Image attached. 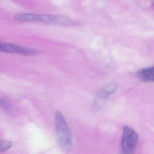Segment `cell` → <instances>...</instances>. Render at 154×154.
<instances>
[{
  "mask_svg": "<svg viewBox=\"0 0 154 154\" xmlns=\"http://www.w3.org/2000/svg\"><path fill=\"white\" fill-rule=\"evenodd\" d=\"M55 124L58 141L60 148L65 152L70 151L73 143L72 134L64 116L60 111L56 112Z\"/></svg>",
  "mask_w": 154,
  "mask_h": 154,
  "instance_id": "6da1fadb",
  "label": "cell"
},
{
  "mask_svg": "<svg viewBox=\"0 0 154 154\" xmlns=\"http://www.w3.org/2000/svg\"><path fill=\"white\" fill-rule=\"evenodd\" d=\"M138 142V135L131 128L125 126L123 128L121 140L123 154H134Z\"/></svg>",
  "mask_w": 154,
  "mask_h": 154,
  "instance_id": "7a4b0ae2",
  "label": "cell"
},
{
  "mask_svg": "<svg viewBox=\"0 0 154 154\" xmlns=\"http://www.w3.org/2000/svg\"><path fill=\"white\" fill-rule=\"evenodd\" d=\"M0 51L6 53L19 54L26 56H34L39 53L38 50L25 48L11 43L0 42Z\"/></svg>",
  "mask_w": 154,
  "mask_h": 154,
  "instance_id": "3957f363",
  "label": "cell"
},
{
  "mask_svg": "<svg viewBox=\"0 0 154 154\" xmlns=\"http://www.w3.org/2000/svg\"><path fill=\"white\" fill-rule=\"evenodd\" d=\"M110 95L105 88L99 91L95 96L92 104V110L97 112L102 109L106 106Z\"/></svg>",
  "mask_w": 154,
  "mask_h": 154,
  "instance_id": "277c9868",
  "label": "cell"
},
{
  "mask_svg": "<svg viewBox=\"0 0 154 154\" xmlns=\"http://www.w3.org/2000/svg\"><path fill=\"white\" fill-rule=\"evenodd\" d=\"M137 78L144 82H154V66L143 69L138 71Z\"/></svg>",
  "mask_w": 154,
  "mask_h": 154,
  "instance_id": "5b68a950",
  "label": "cell"
},
{
  "mask_svg": "<svg viewBox=\"0 0 154 154\" xmlns=\"http://www.w3.org/2000/svg\"><path fill=\"white\" fill-rule=\"evenodd\" d=\"M12 145L10 141L0 140V152H5L10 149Z\"/></svg>",
  "mask_w": 154,
  "mask_h": 154,
  "instance_id": "8992f818",
  "label": "cell"
},
{
  "mask_svg": "<svg viewBox=\"0 0 154 154\" xmlns=\"http://www.w3.org/2000/svg\"><path fill=\"white\" fill-rule=\"evenodd\" d=\"M0 107L5 110H9L11 108L10 103L4 99L0 100Z\"/></svg>",
  "mask_w": 154,
  "mask_h": 154,
  "instance_id": "52a82bcc",
  "label": "cell"
},
{
  "mask_svg": "<svg viewBox=\"0 0 154 154\" xmlns=\"http://www.w3.org/2000/svg\"><path fill=\"white\" fill-rule=\"evenodd\" d=\"M117 86V85L115 83H112V84H109L108 85L105 89L111 95V94L114 93L116 91V90Z\"/></svg>",
  "mask_w": 154,
  "mask_h": 154,
  "instance_id": "ba28073f",
  "label": "cell"
},
{
  "mask_svg": "<svg viewBox=\"0 0 154 154\" xmlns=\"http://www.w3.org/2000/svg\"><path fill=\"white\" fill-rule=\"evenodd\" d=\"M153 5H154V2H153Z\"/></svg>",
  "mask_w": 154,
  "mask_h": 154,
  "instance_id": "9c48e42d",
  "label": "cell"
}]
</instances>
